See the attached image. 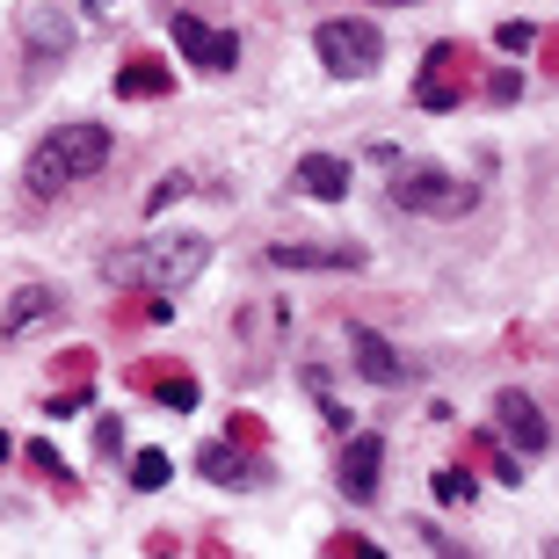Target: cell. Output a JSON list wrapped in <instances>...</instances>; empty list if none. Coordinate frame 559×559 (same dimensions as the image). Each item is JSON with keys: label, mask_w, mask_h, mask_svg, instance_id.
I'll list each match as a JSON object with an SVG mask.
<instances>
[{"label": "cell", "mask_w": 559, "mask_h": 559, "mask_svg": "<svg viewBox=\"0 0 559 559\" xmlns=\"http://www.w3.org/2000/svg\"><path fill=\"white\" fill-rule=\"evenodd\" d=\"M109 153H117V139H109L103 124H59L51 139H37L29 160H22V189H29V197H59V189H73V182H95L109 167Z\"/></svg>", "instance_id": "cell-1"}, {"label": "cell", "mask_w": 559, "mask_h": 559, "mask_svg": "<svg viewBox=\"0 0 559 559\" xmlns=\"http://www.w3.org/2000/svg\"><path fill=\"white\" fill-rule=\"evenodd\" d=\"M204 240L197 233H153V240H131L103 262L109 284H145V290H182L189 276L204 270Z\"/></svg>", "instance_id": "cell-2"}, {"label": "cell", "mask_w": 559, "mask_h": 559, "mask_svg": "<svg viewBox=\"0 0 559 559\" xmlns=\"http://www.w3.org/2000/svg\"><path fill=\"white\" fill-rule=\"evenodd\" d=\"M312 51L328 66V81H371L378 66H385V29L364 15H334L312 29Z\"/></svg>", "instance_id": "cell-3"}, {"label": "cell", "mask_w": 559, "mask_h": 559, "mask_svg": "<svg viewBox=\"0 0 559 559\" xmlns=\"http://www.w3.org/2000/svg\"><path fill=\"white\" fill-rule=\"evenodd\" d=\"M385 197H393L407 218H457V211H473L479 189L457 182V175H443V167H400Z\"/></svg>", "instance_id": "cell-4"}, {"label": "cell", "mask_w": 559, "mask_h": 559, "mask_svg": "<svg viewBox=\"0 0 559 559\" xmlns=\"http://www.w3.org/2000/svg\"><path fill=\"white\" fill-rule=\"evenodd\" d=\"M495 421H501V436L516 443V457H545L552 451V421H545V407L523 385H501L495 393Z\"/></svg>", "instance_id": "cell-5"}, {"label": "cell", "mask_w": 559, "mask_h": 559, "mask_svg": "<svg viewBox=\"0 0 559 559\" xmlns=\"http://www.w3.org/2000/svg\"><path fill=\"white\" fill-rule=\"evenodd\" d=\"M167 29H175V44H182V59L197 66V73H233V66H240V37H233V29H211L204 15H175Z\"/></svg>", "instance_id": "cell-6"}, {"label": "cell", "mask_w": 559, "mask_h": 559, "mask_svg": "<svg viewBox=\"0 0 559 559\" xmlns=\"http://www.w3.org/2000/svg\"><path fill=\"white\" fill-rule=\"evenodd\" d=\"M290 197H306V204H342V197H349V160L306 153V160L290 167Z\"/></svg>", "instance_id": "cell-7"}, {"label": "cell", "mask_w": 559, "mask_h": 559, "mask_svg": "<svg viewBox=\"0 0 559 559\" xmlns=\"http://www.w3.org/2000/svg\"><path fill=\"white\" fill-rule=\"evenodd\" d=\"M378 465H385V436H356L349 451H342V495L364 509L378 501Z\"/></svg>", "instance_id": "cell-8"}, {"label": "cell", "mask_w": 559, "mask_h": 559, "mask_svg": "<svg viewBox=\"0 0 559 559\" xmlns=\"http://www.w3.org/2000/svg\"><path fill=\"white\" fill-rule=\"evenodd\" d=\"M349 356H356V371L371 378V385H407L400 349H393V342H378V328H364V320L349 328Z\"/></svg>", "instance_id": "cell-9"}, {"label": "cell", "mask_w": 559, "mask_h": 559, "mask_svg": "<svg viewBox=\"0 0 559 559\" xmlns=\"http://www.w3.org/2000/svg\"><path fill=\"white\" fill-rule=\"evenodd\" d=\"M276 270H364V248H270Z\"/></svg>", "instance_id": "cell-10"}, {"label": "cell", "mask_w": 559, "mask_h": 559, "mask_svg": "<svg viewBox=\"0 0 559 559\" xmlns=\"http://www.w3.org/2000/svg\"><path fill=\"white\" fill-rule=\"evenodd\" d=\"M22 22H29V51H44V66L66 59V15L51 8V0H37V8H29Z\"/></svg>", "instance_id": "cell-11"}, {"label": "cell", "mask_w": 559, "mask_h": 559, "mask_svg": "<svg viewBox=\"0 0 559 559\" xmlns=\"http://www.w3.org/2000/svg\"><path fill=\"white\" fill-rule=\"evenodd\" d=\"M167 87H175V73H167L160 59H131L124 73H117V95H124V103H139V95H167Z\"/></svg>", "instance_id": "cell-12"}, {"label": "cell", "mask_w": 559, "mask_h": 559, "mask_svg": "<svg viewBox=\"0 0 559 559\" xmlns=\"http://www.w3.org/2000/svg\"><path fill=\"white\" fill-rule=\"evenodd\" d=\"M443 66H451V51H429V66H421V87H415V109H451L457 87H443Z\"/></svg>", "instance_id": "cell-13"}, {"label": "cell", "mask_w": 559, "mask_h": 559, "mask_svg": "<svg viewBox=\"0 0 559 559\" xmlns=\"http://www.w3.org/2000/svg\"><path fill=\"white\" fill-rule=\"evenodd\" d=\"M59 306L51 290H15V306H8V320H0V334L15 342V334H29V320H44V312Z\"/></svg>", "instance_id": "cell-14"}, {"label": "cell", "mask_w": 559, "mask_h": 559, "mask_svg": "<svg viewBox=\"0 0 559 559\" xmlns=\"http://www.w3.org/2000/svg\"><path fill=\"white\" fill-rule=\"evenodd\" d=\"M167 473H175V465H167L160 451H139V457H131V487H167Z\"/></svg>", "instance_id": "cell-15"}, {"label": "cell", "mask_w": 559, "mask_h": 559, "mask_svg": "<svg viewBox=\"0 0 559 559\" xmlns=\"http://www.w3.org/2000/svg\"><path fill=\"white\" fill-rule=\"evenodd\" d=\"M204 473H211V479H248V465H240L226 443H204Z\"/></svg>", "instance_id": "cell-16"}, {"label": "cell", "mask_w": 559, "mask_h": 559, "mask_svg": "<svg viewBox=\"0 0 559 559\" xmlns=\"http://www.w3.org/2000/svg\"><path fill=\"white\" fill-rule=\"evenodd\" d=\"M429 487H436V501H451V509H457V501H473V473H457V465H451V473H436Z\"/></svg>", "instance_id": "cell-17"}, {"label": "cell", "mask_w": 559, "mask_h": 559, "mask_svg": "<svg viewBox=\"0 0 559 559\" xmlns=\"http://www.w3.org/2000/svg\"><path fill=\"white\" fill-rule=\"evenodd\" d=\"M160 400L175 407V415H189V407H197V378H167V385H160Z\"/></svg>", "instance_id": "cell-18"}, {"label": "cell", "mask_w": 559, "mask_h": 559, "mask_svg": "<svg viewBox=\"0 0 559 559\" xmlns=\"http://www.w3.org/2000/svg\"><path fill=\"white\" fill-rule=\"evenodd\" d=\"M182 189H189V175H167L153 197H145V211H167V204H182Z\"/></svg>", "instance_id": "cell-19"}, {"label": "cell", "mask_w": 559, "mask_h": 559, "mask_svg": "<svg viewBox=\"0 0 559 559\" xmlns=\"http://www.w3.org/2000/svg\"><path fill=\"white\" fill-rule=\"evenodd\" d=\"M385 8H415V0H385Z\"/></svg>", "instance_id": "cell-20"}]
</instances>
